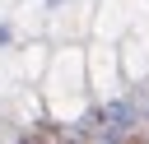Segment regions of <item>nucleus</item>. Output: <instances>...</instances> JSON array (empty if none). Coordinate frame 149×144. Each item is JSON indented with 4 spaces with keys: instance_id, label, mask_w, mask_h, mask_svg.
Wrapping results in <instances>:
<instances>
[{
    "instance_id": "f257e3e1",
    "label": "nucleus",
    "mask_w": 149,
    "mask_h": 144,
    "mask_svg": "<svg viewBox=\"0 0 149 144\" xmlns=\"http://www.w3.org/2000/svg\"><path fill=\"white\" fill-rule=\"evenodd\" d=\"M23 144H56V130H37L33 139H23Z\"/></svg>"
}]
</instances>
